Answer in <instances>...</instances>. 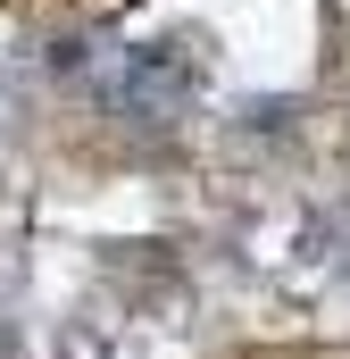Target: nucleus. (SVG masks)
<instances>
[{"label": "nucleus", "instance_id": "f257e3e1", "mask_svg": "<svg viewBox=\"0 0 350 359\" xmlns=\"http://www.w3.org/2000/svg\"><path fill=\"white\" fill-rule=\"evenodd\" d=\"M192 84H200L192 42H142V50L125 59V84H117V100H125V109H175Z\"/></svg>", "mask_w": 350, "mask_h": 359}]
</instances>
